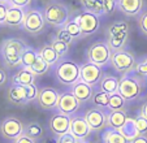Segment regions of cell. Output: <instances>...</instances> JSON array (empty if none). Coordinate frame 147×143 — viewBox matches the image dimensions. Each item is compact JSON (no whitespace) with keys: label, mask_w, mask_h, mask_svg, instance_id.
I'll use <instances>...</instances> for the list:
<instances>
[{"label":"cell","mask_w":147,"mask_h":143,"mask_svg":"<svg viewBox=\"0 0 147 143\" xmlns=\"http://www.w3.org/2000/svg\"><path fill=\"white\" fill-rule=\"evenodd\" d=\"M126 100L120 95L119 92H115L112 95H109V105L108 108L111 111H124Z\"/></svg>","instance_id":"30"},{"label":"cell","mask_w":147,"mask_h":143,"mask_svg":"<svg viewBox=\"0 0 147 143\" xmlns=\"http://www.w3.org/2000/svg\"><path fill=\"white\" fill-rule=\"evenodd\" d=\"M128 116L125 111H111L107 113V126L113 130H121L126 125Z\"/></svg>","instance_id":"21"},{"label":"cell","mask_w":147,"mask_h":143,"mask_svg":"<svg viewBox=\"0 0 147 143\" xmlns=\"http://www.w3.org/2000/svg\"><path fill=\"white\" fill-rule=\"evenodd\" d=\"M31 1L33 0H9L8 4L9 5H13V7H17V8H22V9H26L31 5Z\"/></svg>","instance_id":"38"},{"label":"cell","mask_w":147,"mask_h":143,"mask_svg":"<svg viewBox=\"0 0 147 143\" xmlns=\"http://www.w3.org/2000/svg\"><path fill=\"white\" fill-rule=\"evenodd\" d=\"M42 139H43L42 143H57V139H55L52 137H43Z\"/></svg>","instance_id":"45"},{"label":"cell","mask_w":147,"mask_h":143,"mask_svg":"<svg viewBox=\"0 0 147 143\" xmlns=\"http://www.w3.org/2000/svg\"><path fill=\"white\" fill-rule=\"evenodd\" d=\"M111 64L115 70L121 73V74H130L136 69L137 60L133 56V53H130L124 48V50L116 51L112 53Z\"/></svg>","instance_id":"6"},{"label":"cell","mask_w":147,"mask_h":143,"mask_svg":"<svg viewBox=\"0 0 147 143\" xmlns=\"http://www.w3.org/2000/svg\"><path fill=\"white\" fill-rule=\"evenodd\" d=\"M86 122L92 132H100L107 126V113L100 108H90L83 115Z\"/></svg>","instance_id":"11"},{"label":"cell","mask_w":147,"mask_h":143,"mask_svg":"<svg viewBox=\"0 0 147 143\" xmlns=\"http://www.w3.org/2000/svg\"><path fill=\"white\" fill-rule=\"evenodd\" d=\"M46 22L53 28H64L70 21V12L65 4L60 1H51L43 9Z\"/></svg>","instance_id":"3"},{"label":"cell","mask_w":147,"mask_h":143,"mask_svg":"<svg viewBox=\"0 0 147 143\" xmlns=\"http://www.w3.org/2000/svg\"><path fill=\"white\" fill-rule=\"evenodd\" d=\"M99 14H95L92 12L89 11H83L82 13H80L77 16L78 18V24L80 28L82 30V35L83 36H89L91 34L96 33V30L100 26V18Z\"/></svg>","instance_id":"10"},{"label":"cell","mask_w":147,"mask_h":143,"mask_svg":"<svg viewBox=\"0 0 147 143\" xmlns=\"http://www.w3.org/2000/svg\"><path fill=\"white\" fill-rule=\"evenodd\" d=\"M136 132L138 133V135H146L147 134V118L143 117L142 115H139L136 120H133Z\"/></svg>","instance_id":"33"},{"label":"cell","mask_w":147,"mask_h":143,"mask_svg":"<svg viewBox=\"0 0 147 143\" xmlns=\"http://www.w3.org/2000/svg\"><path fill=\"white\" fill-rule=\"evenodd\" d=\"M91 100L96 108L106 109V108H108V105H109V94L104 92L103 90L94 91V95H92Z\"/></svg>","instance_id":"27"},{"label":"cell","mask_w":147,"mask_h":143,"mask_svg":"<svg viewBox=\"0 0 147 143\" xmlns=\"http://www.w3.org/2000/svg\"><path fill=\"white\" fill-rule=\"evenodd\" d=\"M13 143H36V140L31 139V138H29L28 135L22 134L21 137H18L17 139H14V140H13Z\"/></svg>","instance_id":"43"},{"label":"cell","mask_w":147,"mask_h":143,"mask_svg":"<svg viewBox=\"0 0 147 143\" xmlns=\"http://www.w3.org/2000/svg\"><path fill=\"white\" fill-rule=\"evenodd\" d=\"M65 29H67V31L72 35L73 39H80L82 38V30H81L80 28V24H78V18L77 17H74L73 20H70L69 22H68L67 25L64 26Z\"/></svg>","instance_id":"31"},{"label":"cell","mask_w":147,"mask_h":143,"mask_svg":"<svg viewBox=\"0 0 147 143\" xmlns=\"http://www.w3.org/2000/svg\"><path fill=\"white\" fill-rule=\"evenodd\" d=\"M138 26L141 29V31L147 35V11L146 12H142V14L139 16L138 18Z\"/></svg>","instance_id":"39"},{"label":"cell","mask_w":147,"mask_h":143,"mask_svg":"<svg viewBox=\"0 0 147 143\" xmlns=\"http://www.w3.org/2000/svg\"><path fill=\"white\" fill-rule=\"evenodd\" d=\"M102 78H103V72L100 66L89 63V61L85 63L83 65H81V81H83L87 85L94 87L98 82H100Z\"/></svg>","instance_id":"13"},{"label":"cell","mask_w":147,"mask_h":143,"mask_svg":"<svg viewBox=\"0 0 147 143\" xmlns=\"http://www.w3.org/2000/svg\"><path fill=\"white\" fill-rule=\"evenodd\" d=\"M91 132L92 130L90 129V126L86 122L85 117H80V116H77V117L70 118L69 133L73 135V137L77 138L80 142H82V140L86 139V138L91 134Z\"/></svg>","instance_id":"16"},{"label":"cell","mask_w":147,"mask_h":143,"mask_svg":"<svg viewBox=\"0 0 147 143\" xmlns=\"http://www.w3.org/2000/svg\"><path fill=\"white\" fill-rule=\"evenodd\" d=\"M129 39V25L126 21L113 22L107 30V43L113 52L124 50Z\"/></svg>","instance_id":"4"},{"label":"cell","mask_w":147,"mask_h":143,"mask_svg":"<svg viewBox=\"0 0 147 143\" xmlns=\"http://www.w3.org/2000/svg\"><path fill=\"white\" fill-rule=\"evenodd\" d=\"M8 3H1L0 1V25H4L5 24V17L8 13Z\"/></svg>","instance_id":"41"},{"label":"cell","mask_w":147,"mask_h":143,"mask_svg":"<svg viewBox=\"0 0 147 143\" xmlns=\"http://www.w3.org/2000/svg\"><path fill=\"white\" fill-rule=\"evenodd\" d=\"M51 46L53 47V50L57 52V55L60 56V57L65 56L68 52H69V44L65 43V42H63V40H59V39H56V38L52 40Z\"/></svg>","instance_id":"34"},{"label":"cell","mask_w":147,"mask_h":143,"mask_svg":"<svg viewBox=\"0 0 147 143\" xmlns=\"http://www.w3.org/2000/svg\"><path fill=\"white\" fill-rule=\"evenodd\" d=\"M80 100L72 94V91H67V92L60 94L57 100V108L61 113L64 115H73L77 112V109L80 108Z\"/></svg>","instance_id":"14"},{"label":"cell","mask_w":147,"mask_h":143,"mask_svg":"<svg viewBox=\"0 0 147 143\" xmlns=\"http://www.w3.org/2000/svg\"><path fill=\"white\" fill-rule=\"evenodd\" d=\"M119 94L124 98L126 102L136 100L141 96L142 94V85L138 82L137 78L130 74H124V77L120 78L119 85Z\"/></svg>","instance_id":"7"},{"label":"cell","mask_w":147,"mask_h":143,"mask_svg":"<svg viewBox=\"0 0 147 143\" xmlns=\"http://www.w3.org/2000/svg\"><path fill=\"white\" fill-rule=\"evenodd\" d=\"M143 7V0H117L116 1V8L128 17H137L142 14Z\"/></svg>","instance_id":"17"},{"label":"cell","mask_w":147,"mask_h":143,"mask_svg":"<svg viewBox=\"0 0 147 143\" xmlns=\"http://www.w3.org/2000/svg\"><path fill=\"white\" fill-rule=\"evenodd\" d=\"M112 53H113V51L111 50L107 40H96L87 48L86 57L89 63L103 68L111 61Z\"/></svg>","instance_id":"5"},{"label":"cell","mask_w":147,"mask_h":143,"mask_svg":"<svg viewBox=\"0 0 147 143\" xmlns=\"http://www.w3.org/2000/svg\"><path fill=\"white\" fill-rule=\"evenodd\" d=\"M25 9L17 8V7L9 5L8 7V13L5 17V24L4 25L11 26V28H18L22 26L24 20H25Z\"/></svg>","instance_id":"20"},{"label":"cell","mask_w":147,"mask_h":143,"mask_svg":"<svg viewBox=\"0 0 147 143\" xmlns=\"http://www.w3.org/2000/svg\"><path fill=\"white\" fill-rule=\"evenodd\" d=\"M29 69H30L35 76H42V74H45L46 72L50 69V65H48V64L39 56V57L36 59L35 63H34L31 66H29Z\"/></svg>","instance_id":"32"},{"label":"cell","mask_w":147,"mask_h":143,"mask_svg":"<svg viewBox=\"0 0 147 143\" xmlns=\"http://www.w3.org/2000/svg\"><path fill=\"white\" fill-rule=\"evenodd\" d=\"M38 57H39V52H36L33 47L26 46L25 51H24V53H22V57H21V60H22V66H26V68L31 66L36 61Z\"/></svg>","instance_id":"29"},{"label":"cell","mask_w":147,"mask_h":143,"mask_svg":"<svg viewBox=\"0 0 147 143\" xmlns=\"http://www.w3.org/2000/svg\"><path fill=\"white\" fill-rule=\"evenodd\" d=\"M25 125L16 117H7L0 122V134L8 140H14L24 134Z\"/></svg>","instance_id":"9"},{"label":"cell","mask_w":147,"mask_h":143,"mask_svg":"<svg viewBox=\"0 0 147 143\" xmlns=\"http://www.w3.org/2000/svg\"><path fill=\"white\" fill-rule=\"evenodd\" d=\"M26 88H28V103L29 102H33V100H36L39 90H38V87L35 86V83H34V85L26 86Z\"/></svg>","instance_id":"37"},{"label":"cell","mask_w":147,"mask_h":143,"mask_svg":"<svg viewBox=\"0 0 147 143\" xmlns=\"http://www.w3.org/2000/svg\"><path fill=\"white\" fill-rule=\"evenodd\" d=\"M130 143H147V135H137L130 140Z\"/></svg>","instance_id":"44"},{"label":"cell","mask_w":147,"mask_h":143,"mask_svg":"<svg viewBox=\"0 0 147 143\" xmlns=\"http://www.w3.org/2000/svg\"><path fill=\"white\" fill-rule=\"evenodd\" d=\"M80 143H90V142H86V140H82V142H80Z\"/></svg>","instance_id":"48"},{"label":"cell","mask_w":147,"mask_h":143,"mask_svg":"<svg viewBox=\"0 0 147 143\" xmlns=\"http://www.w3.org/2000/svg\"><path fill=\"white\" fill-rule=\"evenodd\" d=\"M72 94L80 100V103H87L92 99V95H94V88L92 86L87 85L86 82L83 81H78L77 83H74L72 87Z\"/></svg>","instance_id":"19"},{"label":"cell","mask_w":147,"mask_h":143,"mask_svg":"<svg viewBox=\"0 0 147 143\" xmlns=\"http://www.w3.org/2000/svg\"><path fill=\"white\" fill-rule=\"evenodd\" d=\"M70 127V117L64 113H55L50 120V130L52 134H55L56 137L64 135L67 133H69Z\"/></svg>","instance_id":"15"},{"label":"cell","mask_w":147,"mask_h":143,"mask_svg":"<svg viewBox=\"0 0 147 143\" xmlns=\"http://www.w3.org/2000/svg\"><path fill=\"white\" fill-rule=\"evenodd\" d=\"M60 94L57 92V90L51 86H46V87H42L38 92V98H36V102H38L39 107H42L43 109H53V108L57 107V100Z\"/></svg>","instance_id":"12"},{"label":"cell","mask_w":147,"mask_h":143,"mask_svg":"<svg viewBox=\"0 0 147 143\" xmlns=\"http://www.w3.org/2000/svg\"><path fill=\"white\" fill-rule=\"evenodd\" d=\"M85 11L95 14H104V0H81Z\"/></svg>","instance_id":"25"},{"label":"cell","mask_w":147,"mask_h":143,"mask_svg":"<svg viewBox=\"0 0 147 143\" xmlns=\"http://www.w3.org/2000/svg\"><path fill=\"white\" fill-rule=\"evenodd\" d=\"M24 134L28 135L29 138H31V139H34V140H39L45 137V134H43V127H42L38 122H30V124L26 125Z\"/></svg>","instance_id":"26"},{"label":"cell","mask_w":147,"mask_h":143,"mask_svg":"<svg viewBox=\"0 0 147 143\" xmlns=\"http://www.w3.org/2000/svg\"><path fill=\"white\" fill-rule=\"evenodd\" d=\"M104 143H128V138L120 130L109 129L104 134Z\"/></svg>","instance_id":"28"},{"label":"cell","mask_w":147,"mask_h":143,"mask_svg":"<svg viewBox=\"0 0 147 143\" xmlns=\"http://www.w3.org/2000/svg\"><path fill=\"white\" fill-rule=\"evenodd\" d=\"M7 99L12 104H26L28 103V88L26 86L12 83L7 92Z\"/></svg>","instance_id":"18"},{"label":"cell","mask_w":147,"mask_h":143,"mask_svg":"<svg viewBox=\"0 0 147 143\" xmlns=\"http://www.w3.org/2000/svg\"><path fill=\"white\" fill-rule=\"evenodd\" d=\"M139 115H142L143 117L147 118V102L141 107V113H139Z\"/></svg>","instance_id":"46"},{"label":"cell","mask_w":147,"mask_h":143,"mask_svg":"<svg viewBox=\"0 0 147 143\" xmlns=\"http://www.w3.org/2000/svg\"><path fill=\"white\" fill-rule=\"evenodd\" d=\"M35 77L36 76L34 74L30 69L26 68V66H22V68H20L18 70L14 73L12 81H13V83H16V85L29 86V85H34Z\"/></svg>","instance_id":"22"},{"label":"cell","mask_w":147,"mask_h":143,"mask_svg":"<svg viewBox=\"0 0 147 143\" xmlns=\"http://www.w3.org/2000/svg\"><path fill=\"white\" fill-rule=\"evenodd\" d=\"M46 18L45 14L42 13L39 9H29L25 13V20L22 24V29L26 33L31 35H38L45 30L46 26Z\"/></svg>","instance_id":"8"},{"label":"cell","mask_w":147,"mask_h":143,"mask_svg":"<svg viewBox=\"0 0 147 143\" xmlns=\"http://www.w3.org/2000/svg\"><path fill=\"white\" fill-rule=\"evenodd\" d=\"M0 1H1V3H8L9 0H0Z\"/></svg>","instance_id":"47"},{"label":"cell","mask_w":147,"mask_h":143,"mask_svg":"<svg viewBox=\"0 0 147 143\" xmlns=\"http://www.w3.org/2000/svg\"><path fill=\"white\" fill-rule=\"evenodd\" d=\"M134 73L137 76H141V77H147V57L141 61H137Z\"/></svg>","instance_id":"35"},{"label":"cell","mask_w":147,"mask_h":143,"mask_svg":"<svg viewBox=\"0 0 147 143\" xmlns=\"http://www.w3.org/2000/svg\"><path fill=\"white\" fill-rule=\"evenodd\" d=\"M26 48L24 40L18 38H9L5 39L0 47V57L3 60L7 68H17L22 65V53Z\"/></svg>","instance_id":"1"},{"label":"cell","mask_w":147,"mask_h":143,"mask_svg":"<svg viewBox=\"0 0 147 143\" xmlns=\"http://www.w3.org/2000/svg\"><path fill=\"white\" fill-rule=\"evenodd\" d=\"M39 56L50 66H55L61 59L60 56L57 55V52L53 50V47L51 46V44H45V46L42 47L40 51H39Z\"/></svg>","instance_id":"24"},{"label":"cell","mask_w":147,"mask_h":143,"mask_svg":"<svg viewBox=\"0 0 147 143\" xmlns=\"http://www.w3.org/2000/svg\"><path fill=\"white\" fill-rule=\"evenodd\" d=\"M56 39L63 40V42H65V43H68V44H70L72 43V40H74V39L72 38V35L67 31V29L65 28H60V30L56 33Z\"/></svg>","instance_id":"36"},{"label":"cell","mask_w":147,"mask_h":143,"mask_svg":"<svg viewBox=\"0 0 147 143\" xmlns=\"http://www.w3.org/2000/svg\"><path fill=\"white\" fill-rule=\"evenodd\" d=\"M57 143H80V140L76 137H73L70 133H67L64 135L57 137Z\"/></svg>","instance_id":"40"},{"label":"cell","mask_w":147,"mask_h":143,"mask_svg":"<svg viewBox=\"0 0 147 143\" xmlns=\"http://www.w3.org/2000/svg\"><path fill=\"white\" fill-rule=\"evenodd\" d=\"M55 77L63 85L73 86L81 80V66L69 59L60 60L55 65Z\"/></svg>","instance_id":"2"},{"label":"cell","mask_w":147,"mask_h":143,"mask_svg":"<svg viewBox=\"0 0 147 143\" xmlns=\"http://www.w3.org/2000/svg\"><path fill=\"white\" fill-rule=\"evenodd\" d=\"M119 85H120V78L115 77L112 74H107V76H103V78L100 80L99 87L104 92L112 95L115 92H119Z\"/></svg>","instance_id":"23"},{"label":"cell","mask_w":147,"mask_h":143,"mask_svg":"<svg viewBox=\"0 0 147 143\" xmlns=\"http://www.w3.org/2000/svg\"><path fill=\"white\" fill-rule=\"evenodd\" d=\"M7 82H8V74H7L5 69L0 68V88L4 87Z\"/></svg>","instance_id":"42"}]
</instances>
